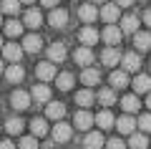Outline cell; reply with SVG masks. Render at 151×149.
<instances>
[{
    "label": "cell",
    "mask_w": 151,
    "mask_h": 149,
    "mask_svg": "<svg viewBox=\"0 0 151 149\" xmlns=\"http://www.w3.org/2000/svg\"><path fill=\"white\" fill-rule=\"evenodd\" d=\"M30 101H33V96L28 94V91H23V89H15L10 94V106L15 109V111H25V109L30 106Z\"/></svg>",
    "instance_id": "1"
},
{
    "label": "cell",
    "mask_w": 151,
    "mask_h": 149,
    "mask_svg": "<svg viewBox=\"0 0 151 149\" xmlns=\"http://www.w3.org/2000/svg\"><path fill=\"white\" fill-rule=\"evenodd\" d=\"M101 38H103V41L108 43V46H119V43H121V38H124V31H121L119 25H113V23H108V25L103 28Z\"/></svg>",
    "instance_id": "2"
},
{
    "label": "cell",
    "mask_w": 151,
    "mask_h": 149,
    "mask_svg": "<svg viewBox=\"0 0 151 149\" xmlns=\"http://www.w3.org/2000/svg\"><path fill=\"white\" fill-rule=\"evenodd\" d=\"M121 68L126 73H134V71L141 68V56H136V51H129V53L121 56Z\"/></svg>",
    "instance_id": "3"
},
{
    "label": "cell",
    "mask_w": 151,
    "mask_h": 149,
    "mask_svg": "<svg viewBox=\"0 0 151 149\" xmlns=\"http://www.w3.org/2000/svg\"><path fill=\"white\" fill-rule=\"evenodd\" d=\"M121 51L116 46H108V48H103V53H101V61H103V66H108V68H116V63H121Z\"/></svg>",
    "instance_id": "4"
},
{
    "label": "cell",
    "mask_w": 151,
    "mask_h": 149,
    "mask_svg": "<svg viewBox=\"0 0 151 149\" xmlns=\"http://www.w3.org/2000/svg\"><path fill=\"white\" fill-rule=\"evenodd\" d=\"M23 46H18V43H5L3 46V58L5 61H10V63H20V58H23Z\"/></svg>",
    "instance_id": "5"
},
{
    "label": "cell",
    "mask_w": 151,
    "mask_h": 149,
    "mask_svg": "<svg viewBox=\"0 0 151 149\" xmlns=\"http://www.w3.org/2000/svg\"><path fill=\"white\" fill-rule=\"evenodd\" d=\"M98 18H103L106 23H116L121 18V8L116 3H103V8L98 10Z\"/></svg>",
    "instance_id": "6"
},
{
    "label": "cell",
    "mask_w": 151,
    "mask_h": 149,
    "mask_svg": "<svg viewBox=\"0 0 151 149\" xmlns=\"http://www.w3.org/2000/svg\"><path fill=\"white\" fill-rule=\"evenodd\" d=\"M48 23H50V28H65L68 25V10H63V8H50Z\"/></svg>",
    "instance_id": "7"
},
{
    "label": "cell",
    "mask_w": 151,
    "mask_h": 149,
    "mask_svg": "<svg viewBox=\"0 0 151 149\" xmlns=\"http://www.w3.org/2000/svg\"><path fill=\"white\" fill-rule=\"evenodd\" d=\"M35 76L43 81V84H45V81H53L55 76H58V73H55V63H50V61L38 63V66H35Z\"/></svg>",
    "instance_id": "8"
},
{
    "label": "cell",
    "mask_w": 151,
    "mask_h": 149,
    "mask_svg": "<svg viewBox=\"0 0 151 149\" xmlns=\"http://www.w3.org/2000/svg\"><path fill=\"white\" fill-rule=\"evenodd\" d=\"M70 134H73V126L70 124H63V121H58L53 126V142H58V144H65L70 139Z\"/></svg>",
    "instance_id": "9"
},
{
    "label": "cell",
    "mask_w": 151,
    "mask_h": 149,
    "mask_svg": "<svg viewBox=\"0 0 151 149\" xmlns=\"http://www.w3.org/2000/svg\"><path fill=\"white\" fill-rule=\"evenodd\" d=\"M93 124H96V116H93L88 109H81V111L76 114V129H83V132H88Z\"/></svg>",
    "instance_id": "10"
},
{
    "label": "cell",
    "mask_w": 151,
    "mask_h": 149,
    "mask_svg": "<svg viewBox=\"0 0 151 149\" xmlns=\"http://www.w3.org/2000/svg\"><path fill=\"white\" fill-rule=\"evenodd\" d=\"M78 18H81V20L86 23V25H91V23L98 18V8L93 5V3H86V5H81V8H78Z\"/></svg>",
    "instance_id": "11"
},
{
    "label": "cell",
    "mask_w": 151,
    "mask_h": 149,
    "mask_svg": "<svg viewBox=\"0 0 151 149\" xmlns=\"http://www.w3.org/2000/svg\"><path fill=\"white\" fill-rule=\"evenodd\" d=\"M45 116L53 119V121H60V119L65 116V106L60 101H48L45 104Z\"/></svg>",
    "instance_id": "12"
},
{
    "label": "cell",
    "mask_w": 151,
    "mask_h": 149,
    "mask_svg": "<svg viewBox=\"0 0 151 149\" xmlns=\"http://www.w3.org/2000/svg\"><path fill=\"white\" fill-rule=\"evenodd\" d=\"M73 58H76V63H78V66L88 68V66L93 63V58H96V56H93V51H91L88 46H81L78 51H76V56H73Z\"/></svg>",
    "instance_id": "13"
},
{
    "label": "cell",
    "mask_w": 151,
    "mask_h": 149,
    "mask_svg": "<svg viewBox=\"0 0 151 149\" xmlns=\"http://www.w3.org/2000/svg\"><path fill=\"white\" fill-rule=\"evenodd\" d=\"M78 38H81V43H83V46H88V48H91L93 43H96L98 38H101V33H98V31H96L93 25H86V28H81Z\"/></svg>",
    "instance_id": "14"
},
{
    "label": "cell",
    "mask_w": 151,
    "mask_h": 149,
    "mask_svg": "<svg viewBox=\"0 0 151 149\" xmlns=\"http://www.w3.org/2000/svg\"><path fill=\"white\" fill-rule=\"evenodd\" d=\"M40 48H43V41H40V36L30 33V36L23 38V51H25V53H38Z\"/></svg>",
    "instance_id": "15"
},
{
    "label": "cell",
    "mask_w": 151,
    "mask_h": 149,
    "mask_svg": "<svg viewBox=\"0 0 151 149\" xmlns=\"http://www.w3.org/2000/svg\"><path fill=\"white\" fill-rule=\"evenodd\" d=\"M108 81H111V89L116 91V89H126L129 86V73H126L124 68H119V71H113L111 76H108Z\"/></svg>",
    "instance_id": "16"
},
{
    "label": "cell",
    "mask_w": 151,
    "mask_h": 149,
    "mask_svg": "<svg viewBox=\"0 0 151 149\" xmlns=\"http://www.w3.org/2000/svg\"><path fill=\"white\" fill-rule=\"evenodd\" d=\"M103 144H106V139H103L101 132H88L86 139H83V147L86 149H101Z\"/></svg>",
    "instance_id": "17"
},
{
    "label": "cell",
    "mask_w": 151,
    "mask_h": 149,
    "mask_svg": "<svg viewBox=\"0 0 151 149\" xmlns=\"http://www.w3.org/2000/svg\"><path fill=\"white\" fill-rule=\"evenodd\" d=\"M30 96H33V99H35L38 104H48V101H50V89H48V86L43 84V81H40V84H38V86H33Z\"/></svg>",
    "instance_id": "18"
},
{
    "label": "cell",
    "mask_w": 151,
    "mask_h": 149,
    "mask_svg": "<svg viewBox=\"0 0 151 149\" xmlns=\"http://www.w3.org/2000/svg\"><path fill=\"white\" fill-rule=\"evenodd\" d=\"M134 48H136V51H149V48H151V33L136 31L134 33Z\"/></svg>",
    "instance_id": "19"
},
{
    "label": "cell",
    "mask_w": 151,
    "mask_h": 149,
    "mask_svg": "<svg viewBox=\"0 0 151 149\" xmlns=\"http://www.w3.org/2000/svg\"><path fill=\"white\" fill-rule=\"evenodd\" d=\"M151 91V76H146V73H139L134 78V94L139 96V94H149Z\"/></svg>",
    "instance_id": "20"
},
{
    "label": "cell",
    "mask_w": 151,
    "mask_h": 149,
    "mask_svg": "<svg viewBox=\"0 0 151 149\" xmlns=\"http://www.w3.org/2000/svg\"><path fill=\"white\" fill-rule=\"evenodd\" d=\"M116 129H119L121 134H134L136 132V116H121V119H116Z\"/></svg>",
    "instance_id": "21"
},
{
    "label": "cell",
    "mask_w": 151,
    "mask_h": 149,
    "mask_svg": "<svg viewBox=\"0 0 151 149\" xmlns=\"http://www.w3.org/2000/svg\"><path fill=\"white\" fill-rule=\"evenodd\" d=\"M5 78L10 81V84H20V81L25 78V71H23V66H20V63L8 66V68H5Z\"/></svg>",
    "instance_id": "22"
},
{
    "label": "cell",
    "mask_w": 151,
    "mask_h": 149,
    "mask_svg": "<svg viewBox=\"0 0 151 149\" xmlns=\"http://www.w3.org/2000/svg\"><path fill=\"white\" fill-rule=\"evenodd\" d=\"M93 101H96V94H93L91 89H81L78 94H76V104H78L81 109H88Z\"/></svg>",
    "instance_id": "23"
},
{
    "label": "cell",
    "mask_w": 151,
    "mask_h": 149,
    "mask_svg": "<svg viewBox=\"0 0 151 149\" xmlns=\"http://www.w3.org/2000/svg\"><path fill=\"white\" fill-rule=\"evenodd\" d=\"M23 25H25V28H40V25H43V15H40V10H35V8L28 10L25 18H23Z\"/></svg>",
    "instance_id": "24"
},
{
    "label": "cell",
    "mask_w": 151,
    "mask_h": 149,
    "mask_svg": "<svg viewBox=\"0 0 151 149\" xmlns=\"http://www.w3.org/2000/svg\"><path fill=\"white\" fill-rule=\"evenodd\" d=\"M48 61H50V63H60V61H65V46H63V43H53V46L48 48Z\"/></svg>",
    "instance_id": "25"
},
{
    "label": "cell",
    "mask_w": 151,
    "mask_h": 149,
    "mask_svg": "<svg viewBox=\"0 0 151 149\" xmlns=\"http://www.w3.org/2000/svg\"><path fill=\"white\" fill-rule=\"evenodd\" d=\"M121 106H124L126 114H134V111L141 109V101H139V96H136V94H131V96H124V99H121Z\"/></svg>",
    "instance_id": "26"
},
{
    "label": "cell",
    "mask_w": 151,
    "mask_h": 149,
    "mask_svg": "<svg viewBox=\"0 0 151 149\" xmlns=\"http://www.w3.org/2000/svg\"><path fill=\"white\" fill-rule=\"evenodd\" d=\"M119 28H121L124 33H131V36H134V33L139 31V18H136V15H124Z\"/></svg>",
    "instance_id": "27"
},
{
    "label": "cell",
    "mask_w": 151,
    "mask_h": 149,
    "mask_svg": "<svg viewBox=\"0 0 151 149\" xmlns=\"http://www.w3.org/2000/svg\"><path fill=\"white\" fill-rule=\"evenodd\" d=\"M81 81L88 86V89H91V86H96L98 81H101V73H98L96 68H91V66H88V68H83V73H81Z\"/></svg>",
    "instance_id": "28"
},
{
    "label": "cell",
    "mask_w": 151,
    "mask_h": 149,
    "mask_svg": "<svg viewBox=\"0 0 151 149\" xmlns=\"http://www.w3.org/2000/svg\"><path fill=\"white\" fill-rule=\"evenodd\" d=\"M73 73H68V71H63V73H58L55 76V86H58L60 91H70L73 89Z\"/></svg>",
    "instance_id": "29"
},
{
    "label": "cell",
    "mask_w": 151,
    "mask_h": 149,
    "mask_svg": "<svg viewBox=\"0 0 151 149\" xmlns=\"http://www.w3.org/2000/svg\"><path fill=\"white\" fill-rule=\"evenodd\" d=\"M30 132H33V137H45V134H48V124H45V119L43 116H35L30 121Z\"/></svg>",
    "instance_id": "30"
},
{
    "label": "cell",
    "mask_w": 151,
    "mask_h": 149,
    "mask_svg": "<svg viewBox=\"0 0 151 149\" xmlns=\"http://www.w3.org/2000/svg\"><path fill=\"white\" fill-rule=\"evenodd\" d=\"M96 124H98L101 129H111L113 124H116V119H113V114L108 111V109H103L101 114H96Z\"/></svg>",
    "instance_id": "31"
},
{
    "label": "cell",
    "mask_w": 151,
    "mask_h": 149,
    "mask_svg": "<svg viewBox=\"0 0 151 149\" xmlns=\"http://www.w3.org/2000/svg\"><path fill=\"white\" fill-rule=\"evenodd\" d=\"M23 126H25V124H23L20 116H10V119L5 121V129H8V134H10V137H18V134L23 132Z\"/></svg>",
    "instance_id": "32"
},
{
    "label": "cell",
    "mask_w": 151,
    "mask_h": 149,
    "mask_svg": "<svg viewBox=\"0 0 151 149\" xmlns=\"http://www.w3.org/2000/svg\"><path fill=\"white\" fill-rule=\"evenodd\" d=\"M96 99H98V101H101L103 106L108 109V106H113V104H116V91H113V89H101Z\"/></svg>",
    "instance_id": "33"
},
{
    "label": "cell",
    "mask_w": 151,
    "mask_h": 149,
    "mask_svg": "<svg viewBox=\"0 0 151 149\" xmlns=\"http://www.w3.org/2000/svg\"><path fill=\"white\" fill-rule=\"evenodd\" d=\"M20 0H0V10L5 13V15H18V10H20Z\"/></svg>",
    "instance_id": "34"
},
{
    "label": "cell",
    "mask_w": 151,
    "mask_h": 149,
    "mask_svg": "<svg viewBox=\"0 0 151 149\" xmlns=\"http://www.w3.org/2000/svg\"><path fill=\"white\" fill-rule=\"evenodd\" d=\"M3 28H5V36H10V38H18V36H23V28H25V25H23L20 20H8Z\"/></svg>",
    "instance_id": "35"
},
{
    "label": "cell",
    "mask_w": 151,
    "mask_h": 149,
    "mask_svg": "<svg viewBox=\"0 0 151 149\" xmlns=\"http://www.w3.org/2000/svg\"><path fill=\"white\" fill-rule=\"evenodd\" d=\"M129 147L131 149H149V139L144 137V134H131V139H129Z\"/></svg>",
    "instance_id": "36"
},
{
    "label": "cell",
    "mask_w": 151,
    "mask_h": 149,
    "mask_svg": "<svg viewBox=\"0 0 151 149\" xmlns=\"http://www.w3.org/2000/svg\"><path fill=\"white\" fill-rule=\"evenodd\" d=\"M18 149H38V137H20Z\"/></svg>",
    "instance_id": "37"
},
{
    "label": "cell",
    "mask_w": 151,
    "mask_h": 149,
    "mask_svg": "<svg viewBox=\"0 0 151 149\" xmlns=\"http://www.w3.org/2000/svg\"><path fill=\"white\" fill-rule=\"evenodd\" d=\"M136 124H139L141 132H151V114H141V116L136 119Z\"/></svg>",
    "instance_id": "38"
},
{
    "label": "cell",
    "mask_w": 151,
    "mask_h": 149,
    "mask_svg": "<svg viewBox=\"0 0 151 149\" xmlns=\"http://www.w3.org/2000/svg\"><path fill=\"white\" fill-rule=\"evenodd\" d=\"M106 149H126V144L121 139H108L106 142Z\"/></svg>",
    "instance_id": "39"
},
{
    "label": "cell",
    "mask_w": 151,
    "mask_h": 149,
    "mask_svg": "<svg viewBox=\"0 0 151 149\" xmlns=\"http://www.w3.org/2000/svg\"><path fill=\"white\" fill-rule=\"evenodd\" d=\"M0 149H15V144H13L10 139H3V142H0Z\"/></svg>",
    "instance_id": "40"
},
{
    "label": "cell",
    "mask_w": 151,
    "mask_h": 149,
    "mask_svg": "<svg viewBox=\"0 0 151 149\" xmlns=\"http://www.w3.org/2000/svg\"><path fill=\"white\" fill-rule=\"evenodd\" d=\"M136 0H116V5L119 8H129V5H134Z\"/></svg>",
    "instance_id": "41"
},
{
    "label": "cell",
    "mask_w": 151,
    "mask_h": 149,
    "mask_svg": "<svg viewBox=\"0 0 151 149\" xmlns=\"http://www.w3.org/2000/svg\"><path fill=\"white\" fill-rule=\"evenodd\" d=\"M45 8H58V0H40Z\"/></svg>",
    "instance_id": "42"
},
{
    "label": "cell",
    "mask_w": 151,
    "mask_h": 149,
    "mask_svg": "<svg viewBox=\"0 0 151 149\" xmlns=\"http://www.w3.org/2000/svg\"><path fill=\"white\" fill-rule=\"evenodd\" d=\"M144 23H146V25L151 28V8H149V10H146V13H144Z\"/></svg>",
    "instance_id": "43"
},
{
    "label": "cell",
    "mask_w": 151,
    "mask_h": 149,
    "mask_svg": "<svg viewBox=\"0 0 151 149\" xmlns=\"http://www.w3.org/2000/svg\"><path fill=\"white\" fill-rule=\"evenodd\" d=\"M146 106L151 109V91H149V99H146Z\"/></svg>",
    "instance_id": "44"
},
{
    "label": "cell",
    "mask_w": 151,
    "mask_h": 149,
    "mask_svg": "<svg viewBox=\"0 0 151 149\" xmlns=\"http://www.w3.org/2000/svg\"><path fill=\"white\" fill-rule=\"evenodd\" d=\"M0 73H5V66H3V58H0Z\"/></svg>",
    "instance_id": "45"
},
{
    "label": "cell",
    "mask_w": 151,
    "mask_h": 149,
    "mask_svg": "<svg viewBox=\"0 0 151 149\" xmlns=\"http://www.w3.org/2000/svg\"><path fill=\"white\" fill-rule=\"evenodd\" d=\"M91 3L93 5H101V3H106V0H91Z\"/></svg>",
    "instance_id": "46"
},
{
    "label": "cell",
    "mask_w": 151,
    "mask_h": 149,
    "mask_svg": "<svg viewBox=\"0 0 151 149\" xmlns=\"http://www.w3.org/2000/svg\"><path fill=\"white\" fill-rule=\"evenodd\" d=\"M20 3H25V5H30V3H35V0H20Z\"/></svg>",
    "instance_id": "47"
},
{
    "label": "cell",
    "mask_w": 151,
    "mask_h": 149,
    "mask_svg": "<svg viewBox=\"0 0 151 149\" xmlns=\"http://www.w3.org/2000/svg\"><path fill=\"white\" fill-rule=\"evenodd\" d=\"M3 46H5V43H3V38H0V51H3Z\"/></svg>",
    "instance_id": "48"
},
{
    "label": "cell",
    "mask_w": 151,
    "mask_h": 149,
    "mask_svg": "<svg viewBox=\"0 0 151 149\" xmlns=\"http://www.w3.org/2000/svg\"><path fill=\"white\" fill-rule=\"evenodd\" d=\"M0 28H3V15H0Z\"/></svg>",
    "instance_id": "49"
}]
</instances>
